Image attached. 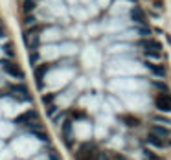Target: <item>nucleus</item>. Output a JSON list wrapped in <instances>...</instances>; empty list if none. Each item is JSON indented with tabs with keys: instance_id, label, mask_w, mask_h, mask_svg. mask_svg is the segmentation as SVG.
I'll return each mask as SVG.
<instances>
[{
	"instance_id": "nucleus-1",
	"label": "nucleus",
	"mask_w": 171,
	"mask_h": 160,
	"mask_svg": "<svg viewBox=\"0 0 171 160\" xmlns=\"http://www.w3.org/2000/svg\"><path fill=\"white\" fill-rule=\"evenodd\" d=\"M155 107L162 112H171V96L167 92H160L155 98Z\"/></svg>"
},
{
	"instance_id": "nucleus-2",
	"label": "nucleus",
	"mask_w": 171,
	"mask_h": 160,
	"mask_svg": "<svg viewBox=\"0 0 171 160\" xmlns=\"http://www.w3.org/2000/svg\"><path fill=\"white\" fill-rule=\"evenodd\" d=\"M2 68H4V72L7 74V76H11V77H17V79H22L24 77L22 70H20L15 63H11V61H4L2 63Z\"/></svg>"
},
{
	"instance_id": "nucleus-3",
	"label": "nucleus",
	"mask_w": 171,
	"mask_h": 160,
	"mask_svg": "<svg viewBox=\"0 0 171 160\" xmlns=\"http://www.w3.org/2000/svg\"><path fill=\"white\" fill-rule=\"evenodd\" d=\"M37 122V112L35 111H28V112H24L22 116H18L17 118V123H20V125H31V123H35Z\"/></svg>"
},
{
	"instance_id": "nucleus-4",
	"label": "nucleus",
	"mask_w": 171,
	"mask_h": 160,
	"mask_svg": "<svg viewBox=\"0 0 171 160\" xmlns=\"http://www.w3.org/2000/svg\"><path fill=\"white\" fill-rule=\"evenodd\" d=\"M145 142L151 145V147H155V149H162V147H166V144H164L162 138L156 136V134H153V133H149V134L145 136Z\"/></svg>"
},
{
	"instance_id": "nucleus-5",
	"label": "nucleus",
	"mask_w": 171,
	"mask_h": 160,
	"mask_svg": "<svg viewBox=\"0 0 171 160\" xmlns=\"http://www.w3.org/2000/svg\"><path fill=\"white\" fill-rule=\"evenodd\" d=\"M145 66L149 68V72L153 74V76H156V77H164L166 76V68L162 66V65H153V63H145Z\"/></svg>"
},
{
	"instance_id": "nucleus-6",
	"label": "nucleus",
	"mask_w": 171,
	"mask_h": 160,
	"mask_svg": "<svg viewBox=\"0 0 171 160\" xmlns=\"http://www.w3.org/2000/svg\"><path fill=\"white\" fill-rule=\"evenodd\" d=\"M151 129H153V134L160 136L162 140H164V138H167V136L171 134V131L167 129V125H158V123H155V125L151 127Z\"/></svg>"
},
{
	"instance_id": "nucleus-7",
	"label": "nucleus",
	"mask_w": 171,
	"mask_h": 160,
	"mask_svg": "<svg viewBox=\"0 0 171 160\" xmlns=\"http://www.w3.org/2000/svg\"><path fill=\"white\" fill-rule=\"evenodd\" d=\"M140 46H142L145 52H160V44H158L156 41L144 39V41H140Z\"/></svg>"
},
{
	"instance_id": "nucleus-8",
	"label": "nucleus",
	"mask_w": 171,
	"mask_h": 160,
	"mask_svg": "<svg viewBox=\"0 0 171 160\" xmlns=\"http://www.w3.org/2000/svg\"><path fill=\"white\" fill-rule=\"evenodd\" d=\"M122 120H123V123H125V125H129V127H138V125H140V120L134 118V116H129V114L123 116Z\"/></svg>"
},
{
	"instance_id": "nucleus-9",
	"label": "nucleus",
	"mask_w": 171,
	"mask_h": 160,
	"mask_svg": "<svg viewBox=\"0 0 171 160\" xmlns=\"http://www.w3.org/2000/svg\"><path fill=\"white\" fill-rule=\"evenodd\" d=\"M133 18L136 20V22H142L144 24V11H142V9H133Z\"/></svg>"
},
{
	"instance_id": "nucleus-10",
	"label": "nucleus",
	"mask_w": 171,
	"mask_h": 160,
	"mask_svg": "<svg viewBox=\"0 0 171 160\" xmlns=\"http://www.w3.org/2000/svg\"><path fill=\"white\" fill-rule=\"evenodd\" d=\"M153 123H158V125H169V120H167V118H162V116H153Z\"/></svg>"
},
{
	"instance_id": "nucleus-11",
	"label": "nucleus",
	"mask_w": 171,
	"mask_h": 160,
	"mask_svg": "<svg viewBox=\"0 0 171 160\" xmlns=\"http://www.w3.org/2000/svg\"><path fill=\"white\" fill-rule=\"evenodd\" d=\"M46 70H48V66H46V65L39 66V68L35 70V76H37V79H42V76H44V74H46Z\"/></svg>"
},
{
	"instance_id": "nucleus-12",
	"label": "nucleus",
	"mask_w": 171,
	"mask_h": 160,
	"mask_svg": "<svg viewBox=\"0 0 171 160\" xmlns=\"http://www.w3.org/2000/svg\"><path fill=\"white\" fill-rule=\"evenodd\" d=\"M153 87H155V88H158L160 92H167V85H166V83H162V81H155V83H153Z\"/></svg>"
},
{
	"instance_id": "nucleus-13",
	"label": "nucleus",
	"mask_w": 171,
	"mask_h": 160,
	"mask_svg": "<svg viewBox=\"0 0 171 160\" xmlns=\"http://www.w3.org/2000/svg\"><path fill=\"white\" fill-rule=\"evenodd\" d=\"M144 155L147 156V160H160V158H158L153 151H149V149H144Z\"/></svg>"
},
{
	"instance_id": "nucleus-14",
	"label": "nucleus",
	"mask_w": 171,
	"mask_h": 160,
	"mask_svg": "<svg viewBox=\"0 0 171 160\" xmlns=\"http://www.w3.org/2000/svg\"><path fill=\"white\" fill-rule=\"evenodd\" d=\"M138 33L144 35V37H147V35H151V29H149L147 26H140V28H138Z\"/></svg>"
},
{
	"instance_id": "nucleus-15",
	"label": "nucleus",
	"mask_w": 171,
	"mask_h": 160,
	"mask_svg": "<svg viewBox=\"0 0 171 160\" xmlns=\"http://www.w3.org/2000/svg\"><path fill=\"white\" fill-rule=\"evenodd\" d=\"M145 57H149V59H160V52H145Z\"/></svg>"
},
{
	"instance_id": "nucleus-16",
	"label": "nucleus",
	"mask_w": 171,
	"mask_h": 160,
	"mask_svg": "<svg viewBox=\"0 0 171 160\" xmlns=\"http://www.w3.org/2000/svg\"><path fill=\"white\" fill-rule=\"evenodd\" d=\"M83 160H100V158L96 156L94 153H90V155H87V156H83Z\"/></svg>"
},
{
	"instance_id": "nucleus-17",
	"label": "nucleus",
	"mask_w": 171,
	"mask_h": 160,
	"mask_svg": "<svg viewBox=\"0 0 171 160\" xmlns=\"http://www.w3.org/2000/svg\"><path fill=\"white\" fill-rule=\"evenodd\" d=\"M24 7H26V11H29V9L33 7V2H31V0H26V4H24Z\"/></svg>"
},
{
	"instance_id": "nucleus-18",
	"label": "nucleus",
	"mask_w": 171,
	"mask_h": 160,
	"mask_svg": "<svg viewBox=\"0 0 171 160\" xmlns=\"http://www.w3.org/2000/svg\"><path fill=\"white\" fill-rule=\"evenodd\" d=\"M50 160H59V155H57L55 151H52V153H50Z\"/></svg>"
},
{
	"instance_id": "nucleus-19",
	"label": "nucleus",
	"mask_w": 171,
	"mask_h": 160,
	"mask_svg": "<svg viewBox=\"0 0 171 160\" xmlns=\"http://www.w3.org/2000/svg\"><path fill=\"white\" fill-rule=\"evenodd\" d=\"M52 100H53V96H44V103H46V105H48Z\"/></svg>"
},
{
	"instance_id": "nucleus-20",
	"label": "nucleus",
	"mask_w": 171,
	"mask_h": 160,
	"mask_svg": "<svg viewBox=\"0 0 171 160\" xmlns=\"http://www.w3.org/2000/svg\"><path fill=\"white\" fill-rule=\"evenodd\" d=\"M0 37H4V29L2 28H0Z\"/></svg>"
},
{
	"instance_id": "nucleus-21",
	"label": "nucleus",
	"mask_w": 171,
	"mask_h": 160,
	"mask_svg": "<svg viewBox=\"0 0 171 160\" xmlns=\"http://www.w3.org/2000/svg\"><path fill=\"white\" fill-rule=\"evenodd\" d=\"M166 145H171V140H169V142H167V144H166Z\"/></svg>"
}]
</instances>
